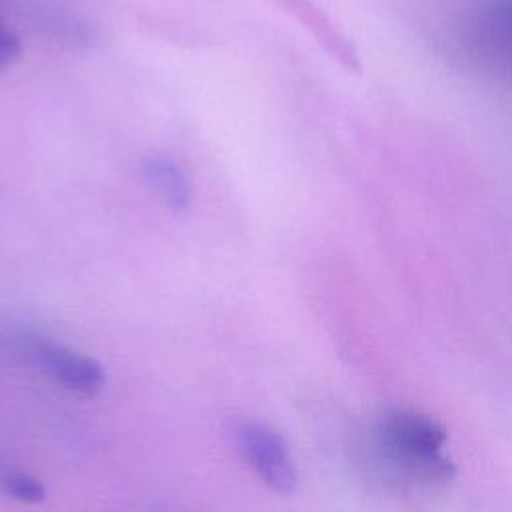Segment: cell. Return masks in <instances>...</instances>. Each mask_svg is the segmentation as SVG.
I'll return each mask as SVG.
<instances>
[{
    "label": "cell",
    "instance_id": "5b68a950",
    "mask_svg": "<svg viewBox=\"0 0 512 512\" xmlns=\"http://www.w3.org/2000/svg\"><path fill=\"white\" fill-rule=\"evenodd\" d=\"M0 490L24 504H40L46 498L44 484L36 476L22 470H2Z\"/></svg>",
    "mask_w": 512,
    "mask_h": 512
},
{
    "label": "cell",
    "instance_id": "277c9868",
    "mask_svg": "<svg viewBox=\"0 0 512 512\" xmlns=\"http://www.w3.org/2000/svg\"><path fill=\"white\" fill-rule=\"evenodd\" d=\"M140 172L150 190L164 202L172 212H184L192 204V182L186 170L170 156L150 154L142 158Z\"/></svg>",
    "mask_w": 512,
    "mask_h": 512
},
{
    "label": "cell",
    "instance_id": "3957f363",
    "mask_svg": "<svg viewBox=\"0 0 512 512\" xmlns=\"http://www.w3.org/2000/svg\"><path fill=\"white\" fill-rule=\"evenodd\" d=\"M28 354L54 382L74 394L96 396L106 384L104 366L96 358L62 344L34 340L28 344Z\"/></svg>",
    "mask_w": 512,
    "mask_h": 512
},
{
    "label": "cell",
    "instance_id": "7a4b0ae2",
    "mask_svg": "<svg viewBox=\"0 0 512 512\" xmlns=\"http://www.w3.org/2000/svg\"><path fill=\"white\" fill-rule=\"evenodd\" d=\"M240 456L258 478L278 494H290L298 486V468L284 436L258 420H238L230 428Z\"/></svg>",
    "mask_w": 512,
    "mask_h": 512
},
{
    "label": "cell",
    "instance_id": "8992f818",
    "mask_svg": "<svg viewBox=\"0 0 512 512\" xmlns=\"http://www.w3.org/2000/svg\"><path fill=\"white\" fill-rule=\"evenodd\" d=\"M480 14L496 26V32L512 42V0H482Z\"/></svg>",
    "mask_w": 512,
    "mask_h": 512
},
{
    "label": "cell",
    "instance_id": "6da1fadb",
    "mask_svg": "<svg viewBox=\"0 0 512 512\" xmlns=\"http://www.w3.org/2000/svg\"><path fill=\"white\" fill-rule=\"evenodd\" d=\"M378 438L384 452L414 476L440 482L456 476V462L444 452L448 432L432 416L390 408L378 422Z\"/></svg>",
    "mask_w": 512,
    "mask_h": 512
},
{
    "label": "cell",
    "instance_id": "52a82bcc",
    "mask_svg": "<svg viewBox=\"0 0 512 512\" xmlns=\"http://www.w3.org/2000/svg\"><path fill=\"white\" fill-rule=\"evenodd\" d=\"M20 54L18 36L0 20V68L12 64Z\"/></svg>",
    "mask_w": 512,
    "mask_h": 512
}]
</instances>
